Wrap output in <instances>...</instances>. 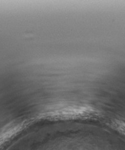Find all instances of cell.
Instances as JSON below:
<instances>
[{
  "mask_svg": "<svg viewBox=\"0 0 125 150\" xmlns=\"http://www.w3.org/2000/svg\"><path fill=\"white\" fill-rule=\"evenodd\" d=\"M110 126L116 132L125 139V123L121 121L115 120L112 122Z\"/></svg>",
  "mask_w": 125,
  "mask_h": 150,
  "instance_id": "1",
  "label": "cell"
}]
</instances>
